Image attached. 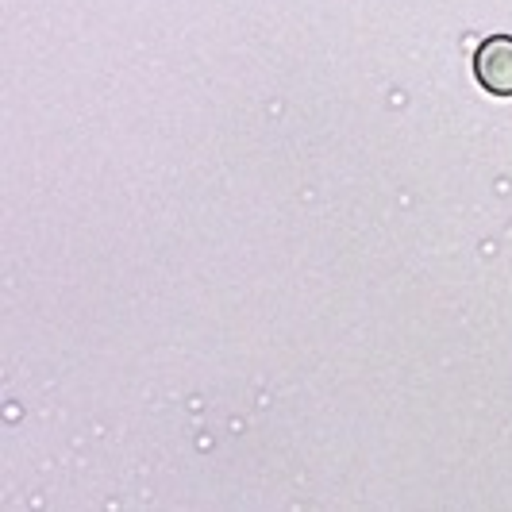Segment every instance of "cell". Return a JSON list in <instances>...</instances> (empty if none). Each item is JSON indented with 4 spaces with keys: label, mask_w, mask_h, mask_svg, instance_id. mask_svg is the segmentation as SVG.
Instances as JSON below:
<instances>
[{
    "label": "cell",
    "mask_w": 512,
    "mask_h": 512,
    "mask_svg": "<svg viewBox=\"0 0 512 512\" xmlns=\"http://www.w3.org/2000/svg\"><path fill=\"white\" fill-rule=\"evenodd\" d=\"M474 77L493 97H512V35H486L478 43Z\"/></svg>",
    "instance_id": "1"
}]
</instances>
